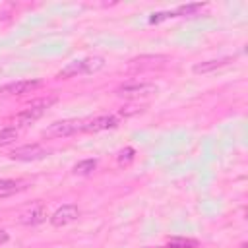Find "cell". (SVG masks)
<instances>
[{
  "mask_svg": "<svg viewBox=\"0 0 248 248\" xmlns=\"http://www.w3.org/2000/svg\"><path fill=\"white\" fill-rule=\"evenodd\" d=\"M41 85L39 79H21V81H12L0 87V95H25L31 93Z\"/></svg>",
  "mask_w": 248,
  "mask_h": 248,
  "instance_id": "8",
  "label": "cell"
},
{
  "mask_svg": "<svg viewBox=\"0 0 248 248\" xmlns=\"http://www.w3.org/2000/svg\"><path fill=\"white\" fill-rule=\"evenodd\" d=\"M54 103H56V97H45V99L31 101V103L27 105V108H23L21 112H17V114L14 116V128L33 124V122L39 120V118L46 112V108H50Z\"/></svg>",
  "mask_w": 248,
  "mask_h": 248,
  "instance_id": "2",
  "label": "cell"
},
{
  "mask_svg": "<svg viewBox=\"0 0 248 248\" xmlns=\"http://www.w3.org/2000/svg\"><path fill=\"white\" fill-rule=\"evenodd\" d=\"M19 190V184L16 180H0V196H10Z\"/></svg>",
  "mask_w": 248,
  "mask_h": 248,
  "instance_id": "15",
  "label": "cell"
},
{
  "mask_svg": "<svg viewBox=\"0 0 248 248\" xmlns=\"http://www.w3.org/2000/svg\"><path fill=\"white\" fill-rule=\"evenodd\" d=\"M203 4H186V6H178L176 12H172V16H194L198 10H202Z\"/></svg>",
  "mask_w": 248,
  "mask_h": 248,
  "instance_id": "14",
  "label": "cell"
},
{
  "mask_svg": "<svg viewBox=\"0 0 248 248\" xmlns=\"http://www.w3.org/2000/svg\"><path fill=\"white\" fill-rule=\"evenodd\" d=\"M76 132H81V120H58L45 130V136L62 138V136H72Z\"/></svg>",
  "mask_w": 248,
  "mask_h": 248,
  "instance_id": "5",
  "label": "cell"
},
{
  "mask_svg": "<svg viewBox=\"0 0 248 248\" xmlns=\"http://www.w3.org/2000/svg\"><path fill=\"white\" fill-rule=\"evenodd\" d=\"M151 93H157V85L147 83V81H130V83H122L116 87V95L128 97V99H140V97H147Z\"/></svg>",
  "mask_w": 248,
  "mask_h": 248,
  "instance_id": "3",
  "label": "cell"
},
{
  "mask_svg": "<svg viewBox=\"0 0 248 248\" xmlns=\"http://www.w3.org/2000/svg\"><path fill=\"white\" fill-rule=\"evenodd\" d=\"M14 140H17V128L10 126V128H2L0 130V147L12 143Z\"/></svg>",
  "mask_w": 248,
  "mask_h": 248,
  "instance_id": "13",
  "label": "cell"
},
{
  "mask_svg": "<svg viewBox=\"0 0 248 248\" xmlns=\"http://www.w3.org/2000/svg\"><path fill=\"white\" fill-rule=\"evenodd\" d=\"M198 242L192 240V238H182V236H176V238H170L167 248H196Z\"/></svg>",
  "mask_w": 248,
  "mask_h": 248,
  "instance_id": "12",
  "label": "cell"
},
{
  "mask_svg": "<svg viewBox=\"0 0 248 248\" xmlns=\"http://www.w3.org/2000/svg\"><path fill=\"white\" fill-rule=\"evenodd\" d=\"M45 219H46V211H45L43 205H33L29 211L21 213V217H19V221H21L23 225H39V223H43Z\"/></svg>",
  "mask_w": 248,
  "mask_h": 248,
  "instance_id": "10",
  "label": "cell"
},
{
  "mask_svg": "<svg viewBox=\"0 0 248 248\" xmlns=\"http://www.w3.org/2000/svg\"><path fill=\"white\" fill-rule=\"evenodd\" d=\"M45 155H48V151H46L43 145H39V143L21 145V147H16V149L10 153V157H12L14 161H39V159H43Z\"/></svg>",
  "mask_w": 248,
  "mask_h": 248,
  "instance_id": "4",
  "label": "cell"
},
{
  "mask_svg": "<svg viewBox=\"0 0 248 248\" xmlns=\"http://www.w3.org/2000/svg\"><path fill=\"white\" fill-rule=\"evenodd\" d=\"M132 159H134V149H132V147H126V149L120 151V157H118L120 163H128V161H132Z\"/></svg>",
  "mask_w": 248,
  "mask_h": 248,
  "instance_id": "16",
  "label": "cell"
},
{
  "mask_svg": "<svg viewBox=\"0 0 248 248\" xmlns=\"http://www.w3.org/2000/svg\"><path fill=\"white\" fill-rule=\"evenodd\" d=\"M103 66H105L103 56H87V58H81V60L68 62V64L56 74V78L68 79V78H76V76H85V74L99 72Z\"/></svg>",
  "mask_w": 248,
  "mask_h": 248,
  "instance_id": "1",
  "label": "cell"
},
{
  "mask_svg": "<svg viewBox=\"0 0 248 248\" xmlns=\"http://www.w3.org/2000/svg\"><path fill=\"white\" fill-rule=\"evenodd\" d=\"M95 167H97V161L95 159H83V161H79V163L74 165V172L76 174H89V172L95 170Z\"/></svg>",
  "mask_w": 248,
  "mask_h": 248,
  "instance_id": "11",
  "label": "cell"
},
{
  "mask_svg": "<svg viewBox=\"0 0 248 248\" xmlns=\"http://www.w3.org/2000/svg\"><path fill=\"white\" fill-rule=\"evenodd\" d=\"M140 110H143V107H122V114L124 116H128V114H134V112H140Z\"/></svg>",
  "mask_w": 248,
  "mask_h": 248,
  "instance_id": "17",
  "label": "cell"
},
{
  "mask_svg": "<svg viewBox=\"0 0 248 248\" xmlns=\"http://www.w3.org/2000/svg\"><path fill=\"white\" fill-rule=\"evenodd\" d=\"M78 217H79V209H78V205H74V203H66V205L58 207V209L50 215V225H52V227H66V225L74 223Z\"/></svg>",
  "mask_w": 248,
  "mask_h": 248,
  "instance_id": "6",
  "label": "cell"
},
{
  "mask_svg": "<svg viewBox=\"0 0 248 248\" xmlns=\"http://www.w3.org/2000/svg\"><path fill=\"white\" fill-rule=\"evenodd\" d=\"M231 62H234V56H225V58H215V60H207V62H198V64H194L192 70H194V74H209V72L219 70V68H223V66H227Z\"/></svg>",
  "mask_w": 248,
  "mask_h": 248,
  "instance_id": "9",
  "label": "cell"
},
{
  "mask_svg": "<svg viewBox=\"0 0 248 248\" xmlns=\"http://www.w3.org/2000/svg\"><path fill=\"white\" fill-rule=\"evenodd\" d=\"M118 126V118L112 114H103V116H95L91 120L81 122V132H101V130H108V128H116Z\"/></svg>",
  "mask_w": 248,
  "mask_h": 248,
  "instance_id": "7",
  "label": "cell"
},
{
  "mask_svg": "<svg viewBox=\"0 0 248 248\" xmlns=\"http://www.w3.org/2000/svg\"><path fill=\"white\" fill-rule=\"evenodd\" d=\"M8 240V232L6 231H0V244H4Z\"/></svg>",
  "mask_w": 248,
  "mask_h": 248,
  "instance_id": "18",
  "label": "cell"
}]
</instances>
